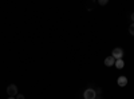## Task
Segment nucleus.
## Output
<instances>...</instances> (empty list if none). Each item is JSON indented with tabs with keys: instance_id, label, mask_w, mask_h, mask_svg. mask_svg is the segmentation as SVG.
Segmentation results:
<instances>
[{
	"instance_id": "f03ea898",
	"label": "nucleus",
	"mask_w": 134,
	"mask_h": 99,
	"mask_svg": "<svg viewBox=\"0 0 134 99\" xmlns=\"http://www.w3.org/2000/svg\"><path fill=\"white\" fill-rule=\"evenodd\" d=\"M7 94H8V96H16L18 95V86H15V84H9L8 87H7Z\"/></svg>"
},
{
	"instance_id": "39448f33",
	"label": "nucleus",
	"mask_w": 134,
	"mask_h": 99,
	"mask_svg": "<svg viewBox=\"0 0 134 99\" xmlns=\"http://www.w3.org/2000/svg\"><path fill=\"white\" fill-rule=\"evenodd\" d=\"M117 83H118L119 87H125V86L127 84V78H126V76H119L118 80H117Z\"/></svg>"
},
{
	"instance_id": "1a4fd4ad",
	"label": "nucleus",
	"mask_w": 134,
	"mask_h": 99,
	"mask_svg": "<svg viewBox=\"0 0 134 99\" xmlns=\"http://www.w3.org/2000/svg\"><path fill=\"white\" fill-rule=\"evenodd\" d=\"M16 99H24V95H21V94H18V95H16Z\"/></svg>"
},
{
	"instance_id": "9d476101",
	"label": "nucleus",
	"mask_w": 134,
	"mask_h": 99,
	"mask_svg": "<svg viewBox=\"0 0 134 99\" xmlns=\"http://www.w3.org/2000/svg\"><path fill=\"white\" fill-rule=\"evenodd\" d=\"M130 18H131V20H133V21H134V12H133V14H131V16H130Z\"/></svg>"
},
{
	"instance_id": "9b49d317",
	"label": "nucleus",
	"mask_w": 134,
	"mask_h": 99,
	"mask_svg": "<svg viewBox=\"0 0 134 99\" xmlns=\"http://www.w3.org/2000/svg\"><path fill=\"white\" fill-rule=\"evenodd\" d=\"M8 99H16V98H14V96H9Z\"/></svg>"
},
{
	"instance_id": "423d86ee",
	"label": "nucleus",
	"mask_w": 134,
	"mask_h": 99,
	"mask_svg": "<svg viewBox=\"0 0 134 99\" xmlns=\"http://www.w3.org/2000/svg\"><path fill=\"white\" fill-rule=\"evenodd\" d=\"M115 67L117 68H124V66H125V63H124V60H122V59H117L115 60Z\"/></svg>"
},
{
	"instance_id": "20e7f679",
	"label": "nucleus",
	"mask_w": 134,
	"mask_h": 99,
	"mask_svg": "<svg viewBox=\"0 0 134 99\" xmlns=\"http://www.w3.org/2000/svg\"><path fill=\"white\" fill-rule=\"evenodd\" d=\"M114 64H115V59L111 56V55L105 59V66H106V67H111V66H114Z\"/></svg>"
},
{
	"instance_id": "6e6552de",
	"label": "nucleus",
	"mask_w": 134,
	"mask_h": 99,
	"mask_svg": "<svg viewBox=\"0 0 134 99\" xmlns=\"http://www.w3.org/2000/svg\"><path fill=\"white\" fill-rule=\"evenodd\" d=\"M107 4V0H99V5H106Z\"/></svg>"
},
{
	"instance_id": "0eeeda50",
	"label": "nucleus",
	"mask_w": 134,
	"mask_h": 99,
	"mask_svg": "<svg viewBox=\"0 0 134 99\" xmlns=\"http://www.w3.org/2000/svg\"><path fill=\"white\" fill-rule=\"evenodd\" d=\"M129 32H130V35H133V36H134V23H131V24H130V27H129Z\"/></svg>"
},
{
	"instance_id": "f257e3e1",
	"label": "nucleus",
	"mask_w": 134,
	"mask_h": 99,
	"mask_svg": "<svg viewBox=\"0 0 134 99\" xmlns=\"http://www.w3.org/2000/svg\"><path fill=\"white\" fill-rule=\"evenodd\" d=\"M83 98L85 99H95L97 98V91L93 90V89H87L83 94Z\"/></svg>"
},
{
	"instance_id": "7ed1b4c3",
	"label": "nucleus",
	"mask_w": 134,
	"mask_h": 99,
	"mask_svg": "<svg viewBox=\"0 0 134 99\" xmlns=\"http://www.w3.org/2000/svg\"><path fill=\"white\" fill-rule=\"evenodd\" d=\"M111 56H113L115 60L117 59H122V56H124V50L122 48H114L113 52H111Z\"/></svg>"
}]
</instances>
